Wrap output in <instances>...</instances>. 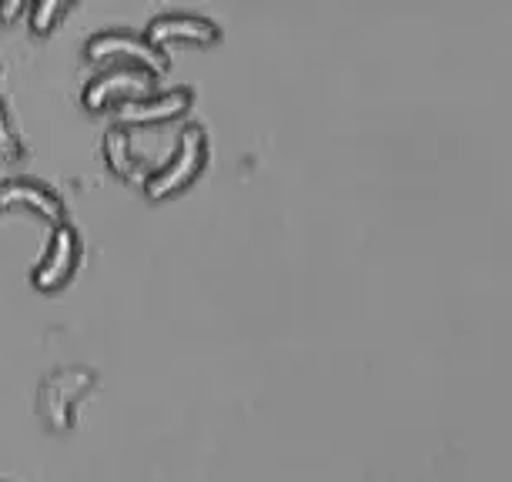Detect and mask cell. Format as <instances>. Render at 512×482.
Segmentation results:
<instances>
[{"label":"cell","mask_w":512,"mask_h":482,"mask_svg":"<svg viewBox=\"0 0 512 482\" xmlns=\"http://www.w3.org/2000/svg\"><path fill=\"white\" fill-rule=\"evenodd\" d=\"M205 161H208L205 128H201V124H188V128L181 131L175 151H171L158 168L144 175V181H141L144 195H148V198H168V195H175V191L188 188L191 181L201 175Z\"/></svg>","instance_id":"6da1fadb"},{"label":"cell","mask_w":512,"mask_h":482,"mask_svg":"<svg viewBox=\"0 0 512 482\" xmlns=\"http://www.w3.org/2000/svg\"><path fill=\"white\" fill-rule=\"evenodd\" d=\"M27 11H31V31L47 34L57 24V17L67 14V4L64 0H37V4L27 7Z\"/></svg>","instance_id":"9c48e42d"},{"label":"cell","mask_w":512,"mask_h":482,"mask_svg":"<svg viewBox=\"0 0 512 482\" xmlns=\"http://www.w3.org/2000/svg\"><path fill=\"white\" fill-rule=\"evenodd\" d=\"M27 11L24 0H0V21H14V17H21Z\"/></svg>","instance_id":"8fae6325"},{"label":"cell","mask_w":512,"mask_h":482,"mask_svg":"<svg viewBox=\"0 0 512 482\" xmlns=\"http://www.w3.org/2000/svg\"><path fill=\"white\" fill-rule=\"evenodd\" d=\"M218 24L205 14L195 11H164L158 17H151L148 27H144V37L151 44H158L164 51V44L171 41H198V44H211L218 41Z\"/></svg>","instance_id":"8992f818"},{"label":"cell","mask_w":512,"mask_h":482,"mask_svg":"<svg viewBox=\"0 0 512 482\" xmlns=\"http://www.w3.org/2000/svg\"><path fill=\"white\" fill-rule=\"evenodd\" d=\"M77 262H81V235L71 221H57L54 231H51V241H47L44 255L37 258L34 272H31V282L41 288V292H54L61 288L67 278L74 275Z\"/></svg>","instance_id":"277c9868"},{"label":"cell","mask_w":512,"mask_h":482,"mask_svg":"<svg viewBox=\"0 0 512 482\" xmlns=\"http://www.w3.org/2000/svg\"><path fill=\"white\" fill-rule=\"evenodd\" d=\"M195 91L191 88H171V91H151L141 98H131L124 104H114V124L131 128V124H158L188 114Z\"/></svg>","instance_id":"5b68a950"},{"label":"cell","mask_w":512,"mask_h":482,"mask_svg":"<svg viewBox=\"0 0 512 482\" xmlns=\"http://www.w3.org/2000/svg\"><path fill=\"white\" fill-rule=\"evenodd\" d=\"M31 208L37 215H44L47 221H64V198L57 195L51 185L37 178H7L0 181V208Z\"/></svg>","instance_id":"52a82bcc"},{"label":"cell","mask_w":512,"mask_h":482,"mask_svg":"<svg viewBox=\"0 0 512 482\" xmlns=\"http://www.w3.org/2000/svg\"><path fill=\"white\" fill-rule=\"evenodd\" d=\"M0 154H21V141H17V131H14V121H11V111H7V101L0 98Z\"/></svg>","instance_id":"30bf717a"},{"label":"cell","mask_w":512,"mask_h":482,"mask_svg":"<svg viewBox=\"0 0 512 482\" xmlns=\"http://www.w3.org/2000/svg\"><path fill=\"white\" fill-rule=\"evenodd\" d=\"M84 57L91 64H138L154 77L168 71V54L158 44H151L141 31L131 27H104L84 41Z\"/></svg>","instance_id":"7a4b0ae2"},{"label":"cell","mask_w":512,"mask_h":482,"mask_svg":"<svg viewBox=\"0 0 512 482\" xmlns=\"http://www.w3.org/2000/svg\"><path fill=\"white\" fill-rule=\"evenodd\" d=\"M154 91V74L144 71L138 64H108L104 71H98L84 84L81 101L88 104L91 111L101 108H114V104H124L131 98H141V94Z\"/></svg>","instance_id":"3957f363"},{"label":"cell","mask_w":512,"mask_h":482,"mask_svg":"<svg viewBox=\"0 0 512 482\" xmlns=\"http://www.w3.org/2000/svg\"><path fill=\"white\" fill-rule=\"evenodd\" d=\"M104 158H108V165L118 178H141L138 161H134V151H131V134L128 128H121V124H111V128L104 131Z\"/></svg>","instance_id":"ba28073f"}]
</instances>
